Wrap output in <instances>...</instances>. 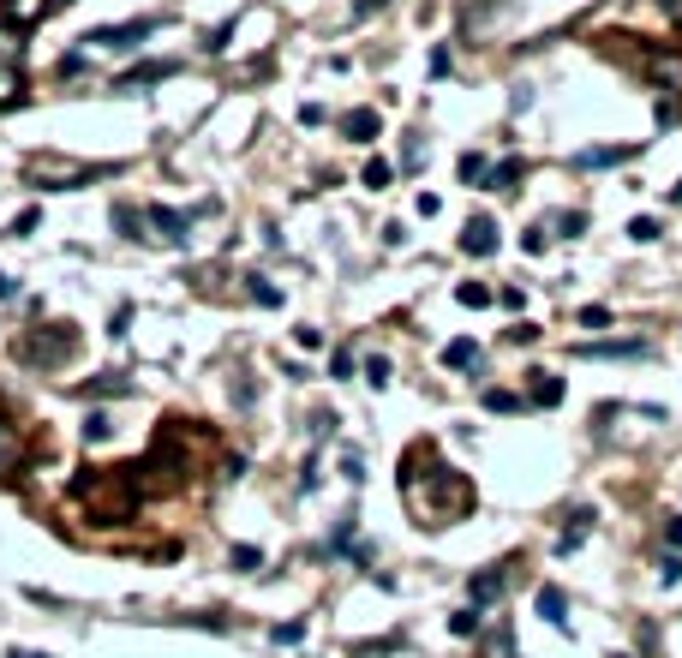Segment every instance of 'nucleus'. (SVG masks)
<instances>
[{"label":"nucleus","mask_w":682,"mask_h":658,"mask_svg":"<svg viewBox=\"0 0 682 658\" xmlns=\"http://www.w3.org/2000/svg\"><path fill=\"white\" fill-rule=\"evenodd\" d=\"M72 354H78V329L72 324H48V329H36V335L18 342V359H25V365H43V372H60Z\"/></svg>","instance_id":"obj_1"},{"label":"nucleus","mask_w":682,"mask_h":658,"mask_svg":"<svg viewBox=\"0 0 682 658\" xmlns=\"http://www.w3.org/2000/svg\"><path fill=\"white\" fill-rule=\"evenodd\" d=\"M30 174H36L48 192H72V186H85V180L114 174V168H78V162H60V156H36V162H30Z\"/></svg>","instance_id":"obj_2"},{"label":"nucleus","mask_w":682,"mask_h":658,"mask_svg":"<svg viewBox=\"0 0 682 658\" xmlns=\"http://www.w3.org/2000/svg\"><path fill=\"white\" fill-rule=\"evenodd\" d=\"M162 30V18H132V25H102V30H90L85 43H102V48H138V43H150Z\"/></svg>","instance_id":"obj_3"},{"label":"nucleus","mask_w":682,"mask_h":658,"mask_svg":"<svg viewBox=\"0 0 682 658\" xmlns=\"http://www.w3.org/2000/svg\"><path fill=\"white\" fill-rule=\"evenodd\" d=\"M144 222H150V228H156L168 245H186V240H192V215L168 210V204H150V210H144Z\"/></svg>","instance_id":"obj_4"},{"label":"nucleus","mask_w":682,"mask_h":658,"mask_svg":"<svg viewBox=\"0 0 682 658\" xmlns=\"http://www.w3.org/2000/svg\"><path fill=\"white\" fill-rule=\"evenodd\" d=\"M461 252H467V258H491V252H497V222H491V215H473L467 228H461Z\"/></svg>","instance_id":"obj_5"},{"label":"nucleus","mask_w":682,"mask_h":658,"mask_svg":"<svg viewBox=\"0 0 682 658\" xmlns=\"http://www.w3.org/2000/svg\"><path fill=\"white\" fill-rule=\"evenodd\" d=\"M377 132H384L377 108H347V115H341V138H347V144H371Z\"/></svg>","instance_id":"obj_6"},{"label":"nucleus","mask_w":682,"mask_h":658,"mask_svg":"<svg viewBox=\"0 0 682 658\" xmlns=\"http://www.w3.org/2000/svg\"><path fill=\"white\" fill-rule=\"evenodd\" d=\"M647 78L665 90H677L682 96V55H670V48H658V55H647Z\"/></svg>","instance_id":"obj_7"},{"label":"nucleus","mask_w":682,"mask_h":658,"mask_svg":"<svg viewBox=\"0 0 682 658\" xmlns=\"http://www.w3.org/2000/svg\"><path fill=\"white\" fill-rule=\"evenodd\" d=\"M180 72V60H144V66H132L126 78H120V90H150V85H162V78H174Z\"/></svg>","instance_id":"obj_8"},{"label":"nucleus","mask_w":682,"mask_h":658,"mask_svg":"<svg viewBox=\"0 0 682 658\" xmlns=\"http://www.w3.org/2000/svg\"><path fill=\"white\" fill-rule=\"evenodd\" d=\"M467 593H473V604H497L503 593H509V574H503V569H479L467 581Z\"/></svg>","instance_id":"obj_9"},{"label":"nucleus","mask_w":682,"mask_h":658,"mask_svg":"<svg viewBox=\"0 0 682 658\" xmlns=\"http://www.w3.org/2000/svg\"><path fill=\"white\" fill-rule=\"evenodd\" d=\"M18 467H25V437H18V425L0 419V479H13Z\"/></svg>","instance_id":"obj_10"},{"label":"nucleus","mask_w":682,"mask_h":658,"mask_svg":"<svg viewBox=\"0 0 682 658\" xmlns=\"http://www.w3.org/2000/svg\"><path fill=\"white\" fill-rule=\"evenodd\" d=\"M581 359H647V342H581Z\"/></svg>","instance_id":"obj_11"},{"label":"nucleus","mask_w":682,"mask_h":658,"mask_svg":"<svg viewBox=\"0 0 682 658\" xmlns=\"http://www.w3.org/2000/svg\"><path fill=\"white\" fill-rule=\"evenodd\" d=\"M18 96H25V66L13 55H0V108H13Z\"/></svg>","instance_id":"obj_12"},{"label":"nucleus","mask_w":682,"mask_h":658,"mask_svg":"<svg viewBox=\"0 0 682 658\" xmlns=\"http://www.w3.org/2000/svg\"><path fill=\"white\" fill-rule=\"evenodd\" d=\"M539 616L551 623V629L568 634V599H563V587H539Z\"/></svg>","instance_id":"obj_13"},{"label":"nucleus","mask_w":682,"mask_h":658,"mask_svg":"<svg viewBox=\"0 0 682 658\" xmlns=\"http://www.w3.org/2000/svg\"><path fill=\"white\" fill-rule=\"evenodd\" d=\"M43 13H48V0H6V6H0L6 25H36Z\"/></svg>","instance_id":"obj_14"},{"label":"nucleus","mask_w":682,"mask_h":658,"mask_svg":"<svg viewBox=\"0 0 682 658\" xmlns=\"http://www.w3.org/2000/svg\"><path fill=\"white\" fill-rule=\"evenodd\" d=\"M521 174H527V162H521V156L497 162V168H491V180H485V192H515V180H521Z\"/></svg>","instance_id":"obj_15"},{"label":"nucleus","mask_w":682,"mask_h":658,"mask_svg":"<svg viewBox=\"0 0 682 658\" xmlns=\"http://www.w3.org/2000/svg\"><path fill=\"white\" fill-rule=\"evenodd\" d=\"M533 377V401H539V407H557V401H563V377L557 372H527Z\"/></svg>","instance_id":"obj_16"},{"label":"nucleus","mask_w":682,"mask_h":658,"mask_svg":"<svg viewBox=\"0 0 682 658\" xmlns=\"http://www.w3.org/2000/svg\"><path fill=\"white\" fill-rule=\"evenodd\" d=\"M443 365H455V372H473V365H479V342H449V347H443Z\"/></svg>","instance_id":"obj_17"},{"label":"nucleus","mask_w":682,"mask_h":658,"mask_svg":"<svg viewBox=\"0 0 682 658\" xmlns=\"http://www.w3.org/2000/svg\"><path fill=\"white\" fill-rule=\"evenodd\" d=\"M461 180H467V186H485V180H491V162H485L479 150H467V156H461Z\"/></svg>","instance_id":"obj_18"},{"label":"nucleus","mask_w":682,"mask_h":658,"mask_svg":"<svg viewBox=\"0 0 682 658\" xmlns=\"http://www.w3.org/2000/svg\"><path fill=\"white\" fill-rule=\"evenodd\" d=\"M485 658H515V634H509V623H497V629H491V641H485Z\"/></svg>","instance_id":"obj_19"},{"label":"nucleus","mask_w":682,"mask_h":658,"mask_svg":"<svg viewBox=\"0 0 682 658\" xmlns=\"http://www.w3.org/2000/svg\"><path fill=\"white\" fill-rule=\"evenodd\" d=\"M455 300L479 312V305H491V300H497V294H491V287H485V282H461V287H455Z\"/></svg>","instance_id":"obj_20"},{"label":"nucleus","mask_w":682,"mask_h":658,"mask_svg":"<svg viewBox=\"0 0 682 658\" xmlns=\"http://www.w3.org/2000/svg\"><path fill=\"white\" fill-rule=\"evenodd\" d=\"M623 156H628V150H581V156H575V168H617Z\"/></svg>","instance_id":"obj_21"},{"label":"nucleus","mask_w":682,"mask_h":658,"mask_svg":"<svg viewBox=\"0 0 682 658\" xmlns=\"http://www.w3.org/2000/svg\"><path fill=\"white\" fill-rule=\"evenodd\" d=\"M114 228L126 234V240H138V228H144V215L132 210V204H114Z\"/></svg>","instance_id":"obj_22"},{"label":"nucleus","mask_w":682,"mask_h":658,"mask_svg":"<svg viewBox=\"0 0 682 658\" xmlns=\"http://www.w3.org/2000/svg\"><path fill=\"white\" fill-rule=\"evenodd\" d=\"M449 634H461V641H467V634H479V604L455 611V616H449Z\"/></svg>","instance_id":"obj_23"},{"label":"nucleus","mask_w":682,"mask_h":658,"mask_svg":"<svg viewBox=\"0 0 682 658\" xmlns=\"http://www.w3.org/2000/svg\"><path fill=\"white\" fill-rule=\"evenodd\" d=\"M389 174H396V168H389L384 156H371V162H366V174H359V180H366L371 192H384V186H389Z\"/></svg>","instance_id":"obj_24"},{"label":"nucleus","mask_w":682,"mask_h":658,"mask_svg":"<svg viewBox=\"0 0 682 658\" xmlns=\"http://www.w3.org/2000/svg\"><path fill=\"white\" fill-rule=\"evenodd\" d=\"M85 395H132V384H126V377H96V384H85Z\"/></svg>","instance_id":"obj_25"},{"label":"nucleus","mask_w":682,"mask_h":658,"mask_svg":"<svg viewBox=\"0 0 682 658\" xmlns=\"http://www.w3.org/2000/svg\"><path fill=\"white\" fill-rule=\"evenodd\" d=\"M108 437H114V419L108 414H90L85 419V444H108Z\"/></svg>","instance_id":"obj_26"},{"label":"nucleus","mask_w":682,"mask_h":658,"mask_svg":"<svg viewBox=\"0 0 682 658\" xmlns=\"http://www.w3.org/2000/svg\"><path fill=\"white\" fill-rule=\"evenodd\" d=\"M485 407H491V414H521V395H509V389H485Z\"/></svg>","instance_id":"obj_27"},{"label":"nucleus","mask_w":682,"mask_h":658,"mask_svg":"<svg viewBox=\"0 0 682 658\" xmlns=\"http://www.w3.org/2000/svg\"><path fill=\"white\" fill-rule=\"evenodd\" d=\"M246 294H252L257 305H282V294H276V287L264 282V275H246Z\"/></svg>","instance_id":"obj_28"},{"label":"nucleus","mask_w":682,"mask_h":658,"mask_svg":"<svg viewBox=\"0 0 682 658\" xmlns=\"http://www.w3.org/2000/svg\"><path fill=\"white\" fill-rule=\"evenodd\" d=\"M628 240H635V245H653V240H658V222H653V215H635V222H628Z\"/></svg>","instance_id":"obj_29"},{"label":"nucleus","mask_w":682,"mask_h":658,"mask_svg":"<svg viewBox=\"0 0 682 658\" xmlns=\"http://www.w3.org/2000/svg\"><path fill=\"white\" fill-rule=\"evenodd\" d=\"M270 641H276V646H299V641H306V623H276Z\"/></svg>","instance_id":"obj_30"},{"label":"nucleus","mask_w":682,"mask_h":658,"mask_svg":"<svg viewBox=\"0 0 682 658\" xmlns=\"http://www.w3.org/2000/svg\"><path fill=\"white\" fill-rule=\"evenodd\" d=\"M366 384H371V389H384V384H389V359H384V354H371V359H366Z\"/></svg>","instance_id":"obj_31"},{"label":"nucleus","mask_w":682,"mask_h":658,"mask_svg":"<svg viewBox=\"0 0 682 658\" xmlns=\"http://www.w3.org/2000/svg\"><path fill=\"white\" fill-rule=\"evenodd\" d=\"M257 563H264L257 544H234V569H257Z\"/></svg>","instance_id":"obj_32"},{"label":"nucleus","mask_w":682,"mask_h":658,"mask_svg":"<svg viewBox=\"0 0 682 658\" xmlns=\"http://www.w3.org/2000/svg\"><path fill=\"white\" fill-rule=\"evenodd\" d=\"M545 240H551V234H545V222H539V228H527V234H521V252H533V258H539Z\"/></svg>","instance_id":"obj_33"},{"label":"nucleus","mask_w":682,"mask_h":658,"mask_svg":"<svg viewBox=\"0 0 682 658\" xmlns=\"http://www.w3.org/2000/svg\"><path fill=\"white\" fill-rule=\"evenodd\" d=\"M658 581H665V587H677V581H682V557H677V551L658 563Z\"/></svg>","instance_id":"obj_34"},{"label":"nucleus","mask_w":682,"mask_h":658,"mask_svg":"<svg viewBox=\"0 0 682 658\" xmlns=\"http://www.w3.org/2000/svg\"><path fill=\"white\" fill-rule=\"evenodd\" d=\"M36 222H43V210H25V215H18V222H13V240H25V234H36Z\"/></svg>","instance_id":"obj_35"},{"label":"nucleus","mask_w":682,"mask_h":658,"mask_svg":"<svg viewBox=\"0 0 682 658\" xmlns=\"http://www.w3.org/2000/svg\"><path fill=\"white\" fill-rule=\"evenodd\" d=\"M227 36H234V18H227V25H216V30H210V43H204V48H210V55H222V48H227Z\"/></svg>","instance_id":"obj_36"},{"label":"nucleus","mask_w":682,"mask_h":658,"mask_svg":"<svg viewBox=\"0 0 682 658\" xmlns=\"http://www.w3.org/2000/svg\"><path fill=\"white\" fill-rule=\"evenodd\" d=\"M605 324H611V312H605V305H587V312H581V329H605Z\"/></svg>","instance_id":"obj_37"},{"label":"nucleus","mask_w":682,"mask_h":658,"mask_svg":"<svg viewBox=\"0 0 682 658\" xmlns=\"http://www.w3.org/2000/svg\"><path fill=\"white\" fill-rule=\"evenodd\" d=\"M329 377H354V354H347V347H341V354L329 359Z\"/></svg>","instance_id":"obj_38"},{"label":"nucleus","mask_w":682,"mask_h":658,"mask_svg":"<svg viewBox=\"0 0 682 658\" xmlns=\"http://www.w3.org/2000/svg\"><path fill=\"white\" fill-rule=\"evenodd\" d=\"M294 342H299V347H324V329H312V324H299V329H294Z\"/></svg>","instance_id":"obj_39"},{"label":"nucleus","mask_w":682,"mask_h":658,"mask_svg":"<svg viewBox=\"0 0 682 658\" xmlns=\"http://www.w3.org/2000/svg\"><path fill=\"white\" fill-rule=\"evenodd\" d=\"M557 228H563V234H581L587 215H581V210H563V215H557Z\"/></svg>","instance_id":"obj_40"},{"label":"nucleus","mask_w":682,"mask_h":658,"mask_svg":"<svg viewBox=\"0 0 682 658\" xmlns=\"http://www.w3.org/2000/svg\"><path fill=\"white\" fill-rule=\"evenodd\" d=\"M665 544H670V551H682V515L665 521Z\"/></svg>","instance_id":"obj_41"},{"label":"nucleus","mask_w":682,"mask_h":658,"mask_svg":"<svg viewBox=\"0 0 682 658\" xmlns=\"http://www.w3.org/2000/svg\"><path fill=\"white\" fill-rule=\"evenodd\" d=\"M341 473H347V485H359V479H366V461L347 455V461H341Z\"/></svg>","instance_id":"obj_42"},{"label":"nucleus","mask_w":682,"mask_h":658,"mask_svg":"<svg viewBox=\"0 0 682 658\" xmlns=\"http://www.w3.org/2000/svg\"><path fill=\"white\" fill-rule=\"evenodd\" d=\"M13 294H18V282H13L6 270H0V300H13Z\"/></svg>","instance_id":"obj_43"},{"label":"nucleus","mask_w":682,"mask_h":658,"mask_svg":"<svg viewBox=\"0 0 682 658\" xmlns=\"http://www.w3.org/2000/svg\"><path fill=\"white\" fill-rule=\"evenodd\" d=\"M377 6H384V0H354V13L366 18V13H377Z\"/></svg>","instance_id":"obj_44"},{"label":"nucleus","mask_w":682,"mask_h":658,"mask_svg":"<svg viewBox=\"0 0 682 658\" xmlns=\"http://www.w3.org/2000/svg\"><path fill=\"white\" fill-rule=\"evenodd\" d=\"M6 658H48V653H25V646H18V653H6Z\"/></svg>","instance_id":"obj_45"},{"label":"nucleus","mask_w":682,"mask_h":658,"mask_svg":"<svg viewBox=\"0 0 682 658\" xmlns=\"http://www.w3.org/2000/svg\"><path fill=\"white\" fill-rule=\"evenodd\" d=\"M670 204H682V180H677V186H670Z\"/></svg>","instance_id":"obj_46"},{"label":"nucleus","mask_w":682,"mask_h":658,"mask_svg":"<svg viewBox=\"0 0 682 658\" xmlns=\"http://www.w3.org/2000/svg\"><path fill=\"white\" fill-rule=\"evenodd\" d=\"M617 658H628V653H617Z\"/></svg>","instance_id":"obj_47"},{"label":"nucleus","mask_w":682,"mask_h":658,"mask_svg":"<svg viewBox=\"0 0 682 658\" xmlns=\"http://www.w3.org/2000/svg\"><path fill=\"white\" fill-rule=\"evenodd\" d=\"M0 6H6V0H0Z\"/></svg>","instance_id":"obj_48"}]
</instances>
